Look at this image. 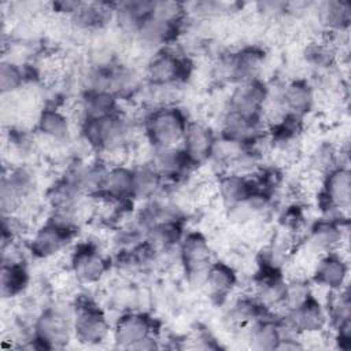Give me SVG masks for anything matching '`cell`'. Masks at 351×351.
<instances>
[{"label": "cell", "instance_id": "cell-1", "mask_svg": "<svg viewBox=\"0 0 351 351\" xmlns=\"http://www.w3.org/2000/svg\"><path fill=\"white\" fill-rule=\"evenodd\" d=\"M81 132L90 148L106 154L129 145L133 125L130 119L117 112L100 119H84Z\"/></svg>", "mask_w": 351, "mask_h": 351}, {"label": "cell", "instance_id": "cell-2", "mask_svg": "<svg viewBox=\"0 0 351 351\" xmlns=\"http://www.w3.org/2000/svg\"><path fill=\"white\" fill-rule=\"evenodd\" d=\"M186 125L184 112L173 106L155 107L144 119L145 136L155 148L180 147Z\"/></svg>", "mask_w": 351, "mask_h": 351}, {"label": "cell", "instance_id": "cell-3", "mask_svg": "<svg viewBox=\"0 0 351 351\" xmlns=\"http://www.w3.org/2000/svg\"><path fill=\"white\" fill-rule=\"evenodd\" d=\"M112 339L117 346L128 350H147L155 346V322L143 313L121 315L114 328Z\"/></svg>", "mask_w": 351, "mask_h": 351}, {"label": "cell", "instance_id": "cell-4", "mask_svg": "<svg viewBox=\"0 0 351 351\" xmlns=\"http://www.w3.org/2000/svg\"><path fill=\"white\" fill-rule=\"evenodd\" d=\"M73 335V315L59 307L41 311L34 324V341L38 348H60Z\"/></svg>", "mask_w": 351, "mask_h": 351}, {"label": "cell", "instance_id": "cell-5", "mask_svg": "<svg viewBox=\"0 0 351 351\" xmlns=\"http://www.w3.org/2000/svg\"><path fill=\"white\" fill-rule=\"evenodd\" d=\"M111 332L104 313L89 300H84L74 307L73 335L75 340L86 346H96L107 340Z\"/></svg>", "mask_w": 351, "mask_h": 351}, {"label": "cell", "instance_id": "cell-6", "mask_svg": "<svg viewBox=\"0 0 351 351\" xmlns=\"http://www.w3.org/2000/svg\"><path fill=\"white\" fill-rule=\"evenodd\" d=\"M178 256L189 280L202 285L204 274L213 263V251L207 239L200 232H189L178 244Z\"/></svg>", "mask_w": 351, "mask_h": 351}, {"label": "cell", "instance_id": "cell-7", "mask_svg": "<svg viewBox=\"0 0 351 351\" xmlns=\"http://www.w3.org/2000/svg\"><path fill=\"white\" fill-rule=\"evenodd\" d=\"M75 228L63 223L55 218H49L40 226L30 239V252L40 259H49L62 252L74 236Z\"/></svg>", "mask_w": 351, "mask_h": 351}, {"label": "cell", "instance_id": "cell-8", "mask_svg": "<svg viewBox=\"0 0 351 351\" xmlns=\"http://www.w3.org/2000/svg\"><path fill=\"white\" fill-rule=\"evenodd\" d=\"M321 207L325 211L343 215L351 203V174L347 166H337L328 171L321 181Z\"/></svg>", "mask_w": 351, "mask_h": 351}, {"label": "cell", "instance_id": "cell-9", "mask_svg": "<svg viewBox=\"0 0 351 351\" xmlns=\"http://www.w3.org/2000/svg\"><path fill=\"white\" fill-rule=\"evenodd\" d=\"M344 241L341 219L325 218L311 225L303 241V247L304 252L318 259L325 254L339 252Z\"/></svg>", "mask_w": 351, "mask_h": 351}, {"label": "cell", "instance_id": "cell-10", "mask_svg": "<svg viewBox=\"0 0 351 351\" xmlns=\"http://www.w3.org/2000/svg\"><path fill=\"white\" fill-rule=\"evenodd\" d=\"M108 270V259L93 244H81L71 254L70 271L80 284H96L106 277Z\"/></svg>", "mask_w": 351, "mask_h": 351}, {"label": "cell", "instance_id": "cell-11", "mask_svg": "<svg viewBox=\"0 0 351 351\" xmlns=\"http://www.w3.org/2000/svg\"><path fill=\"white\" fill-rule=\"evenodd\" d=\"M189 74L186 59L171 51H160L148 62L145 77L152 86H174Z\"/></svg>", "mask_w": 351, "mask_h": 351}, {"label": "cell", "instance_id": "cell-12", "mask_svg": "<svg viewBox=\"0 0 351 351\" xmlns=\"http://www.w3.org/2000/svg\"><path fill=\"white\" fill-rule=\"evenodd\" d=\"M267 97V88L258 78L244 81L236 84L229 99L228 110L251 119H262Z\"/></svg>", "mask_w": 351, "mask_h": 351}, {"label": "cell", "instance_id": "cell-13", "mask_svg": "<svg viewBox=\"0 0 351 351\" xmlns=\"http://www.w3.org/2000/svg\"><path fill=\"white\" fill-rule=\"evenodd\" d=\"M282 319L299 335L321 333L328 324V313L319 300L313 295L296 308L288 310Z\"/></svg>", "mask_w": 351, "mask_h": 351}, {"label": "cell", "instance_id": "cell-14", "mask_svg": "<svg viewBox=\"0 0 351 351\" xmlns=\"http://www.w3.org/2000/svg\"><path fill=\"white\" fill-rule=\"evenodd\" d=\"M215 140L213 130L206 123L200 121H188L181 141V149L191 166L202 165L210 159Z\"/></svg>", "mask_w": 351, "mask_h": 351}, {"label": "cell", "instance_id": "cell-15", "mask_svg": "<svg viewBox=\"0 0 351 351\" xmlns=\"http://www.w3.org/2000/svg\"><path fill=\"white\" fill-rule=\"evenodd\" d=\"M347 259L337 252L322 255L313 269L314 282L322 288H326L329 292L344 288L347 284Z\"/></svg>", "mask_w": 351, "mask_h": 351}, {"label": "cell", "instance_id": "cell-16", "mask_svg": "<svg viewBox=\"0 0 351 351\" xmlns=\"http://www.w3.org/2000/svg\"><path fill=\"white\" fill-rule=\"evenodd\" d=\"M277 99L285 114L303 118L313 108L314 92L306 81L296 80L288 82Z\"/></svg>", "mask_w": 351, "mask_h": 351}, {"label": "cell", "instance_id": "cell-17", "mask_svg": "<svg viewBox=\"0 0 351 351\" xmlns=\"http://www.w3.org/2000/svg\"><path fill=\"white\" fill-rule=\"evenodd\" d=\"M254 182L250 177L230 171L221 174L215 182L217 197L221 200L225 208L244 202L254 192Z\"/></svg>", "mask_w": 351, "mask_h": 351}, {"label": "cell", "instance_id": "cell-18", "mask_svg": "<svg viewBox=\"0 0 351 351\" xmlns=\"http://www.w3.org/2000/svg\"><path fill=\"white\" fill-rule=\"evenodd\" d=\"M261 119H251L229 110L222 118V137L225 138L250 147L261 138Z\"/></svg>", "mask_w": 351, "mask_h": 351}, {"label": "cell", "instance_id": "cell-19", "mask_svg": "<svg viewBox=\"0 0 351 351\" xmlns=\"http://www.w3.org/2000/svg\"><path fill=\"white\" fill-rule=\"evenodd\" d=\"M237 284L234 269L225 262H213L207 269L202 287L213 299L226 298Z\"/></svg>", "mask_w": 351, "mask_h": 351}, {"label": "cell", "instance_id": "cell-20", "mask_svg": "<svg viewBox=\"0 0 351 351\" xmlns=\"http://www.w3.org/2000/svg\"><path fill=\"white\" fill-rule=\"evenodd\" d=\"M151 165L162 178H177L182 176L188 169H191V163L184 155L181 147L171 148H155L151 155Z\"/></svg>", "mask_w": 351, "mask_h": 351}, {"label": "cell", "instance_id": "cell-21", "mask_svg": "<svg viewBox=\"0 0 351 351\" xmlns=\"http://www.w3.org/2000/svg\"><path fill=\"white\" fill-rule=\"evenodd\" d=\"M180 25L181 23L170 22L151 14L138 25L134 33L143 44L163 45L176 38Z\"/></svg>", "mask_w": 351, "mask_h": 351}, {"label": "cell", "instance_id": "cell-22", "mask_svg": "<svg viewBox=\"0 0 351 351\" xmlns=\"http://www.w3.org/2000/svg\"><path fill=\"white\" fill-rule=\"evenodd\" d=\"M38 133L49 143L63 144L69 141L71 126L69 118L56 108H44L37 118Z\"/></svg>", "mask_w": 351, "mask_h": 351}, {"label": "cell", "instance_id": "cell-23", "mask_svg": "<svg viewBox=\"0 0 351 351\" xmlns=\"http://www.w3.org/2000/svg\"><path fill=\"white\" fill-rule=\"evenodd\" d=\"M133 192V170L121 166H108L101 192L99 195L114 200H132ZM96 196V195H95Z\"/></svg>", "mask_w": 351, "mask_h": 351}, {"label": "cell", "instance_id": "cell-24", "mask_svg": "<svg viewBox=\"0 0 351 351\" xmlns=\"http://www.w3.org/2000/svg\"><path fill=\"white\" fill-rule=\"evenodd\" d=\"M247 340L255 350H274L278 347L281 335L278 322L266 315L247 326Z\"/></svg>", "mask_w": 351, "mask_h": 351}, {"label": "cell", "instance_id": "cell-25", "mask_svg": "<svg viewBox=\"0 0 351 351\" xmlns=\"http://www.w3.org/2000/svg\"><path fill=\"white\" fill-rule=\"evenodd\" d=\"M80 107L82 121L100 119L119 112L118 99L108 92H85Z\"/></svg>", "mask_w": 351, "mask_h": 351}, {"label": "cell", "instance_id": "cell-26", "mask_svg": "<svg viewBox=\"0 0 351 351\" xmlns=\"http://www.w3.org/2000/svg\"><path fill=\"white\" fill-rule=\"evenodd\" d=\"M163 178L151 165H141L133 170L132 199H152L160 191Z\"/></svg>", "mask_w": 351, "mask_h": 351}, {"label": "cell", "instance_id": "cell-27", "mask_svg": "<svg viewBox=\"0 0 351 351\" xmlns=\"http://www.w3.org/2000/svg\"><path fill=\"white\" fill-rule=\"evenodd\" d=\"M318 16L321 23L332 33L346 30L351 21V7L346 1H326L321 4Z\"/></svg>", "mask_w": 351, "mask_h": 351}, {"label": "cell", "instance_id": "cell-28", "mask_svg": "<svg viewBox=\"0 0 351 351\" xmlns=\"http://www.w3.org/2000/svg\"><path fill=\"white\" fill-rule=\"evenodd\" d=\"M29 282V273L22 262H3L0 287L4 298L19 295Z\"/></svg>", "mask_w": 351, "mask_h": 351}, {"label": "cell", "instance_id": "cell-29", "mask_svg": "<svg viewBox=\"0 0 351 351\" xmlns=\"http://www.w3.org/2000/svg\"><path fill=\"white\" fill-rule=\"evenodd\" d=\"M311 296H313V289L304 277L293 276L285 280V292H284V302H282V307L285 308V311L296 308Z\"/></svg>", "mask_w": 351, "mask_h": 351}, {"label": "cell", "instance_id": "cell-30", "mask_svg": "<svg viewBox=\"0 0 351 351\" xmlns=\"http://www.w3.org/2000/svg\"><path fill=\"white\" fill-rule=\"evenodd\" d=\"M26 81V74L23 70L12 63L3 62L0 66V89L3 95L18 92Z\"/></svg>", "mask_w": 351, "mask_h": 351}, {"label": "cell", "instance_id": "cell-31", "mask_svg": "<svg viewBox=\"0 0 351 351\" xmlns=\"http://www.w3.org/2000/svg\"><path fill=\"white\" fill-rule=\"evenodd\" d=\"M308 63L315 67H330L336 59V51L328 41H317L307 45L304 51Z\"/></svg>", "mask_w": 351, "mask_h": 351}]
</instances>
